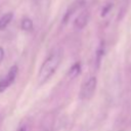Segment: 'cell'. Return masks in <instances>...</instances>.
Segmentation results:
<instances>
[{
    "label": "cell",
    "mask_w": 131,
    "mask_h": 131,
    "mask_svg": "<svg viewBox=\"0 0 131 131\" xmlns=\"http://www.w3.org/2000/svg\"><path fill=\"white\" fill-rule=\"evenodd\" d=\"M63 56V51L61 48H55L49 55L48 57L44 60L42 63L38 76H37V81L38 84H44L46 83L52 75L55 73L57 68L59 67Z\"/></svg>",
    "instance_id": "cell-1"
},
{
    "label": "cell",
    "mask_w": 131,
    "mask_h": 131,
    "mask_svg": "<svg viewBox=\"0 0 131 131\" xmlns=\"http://www.w3.org/2000/svg\"><path fill=\"white\" fill-rule=\"evenodd\" d=\"M96 85H97V79L94 76L89 77L86 81H84L80 89V98L84 100L90 99L95 92Z\"/></svg>",
    "instance_id": "cell-2"
},
{
    "label": "cell",
    "mask_w": 131,
    "mask_h": 131,
    "mask_svg": "<svg viewBox=\"0 0 131 131\" xmlns=\"http://www.w3.org/2000/svg\"><path fill=\"white\" fill-rule=\"evenodd\" d=\"M16 75H17V66H12L9 69L7 75L4 77V79L0 81V92H3L14 82Z\"/></svg>",
    "instance_id": "cell-3"
},
{
    "label": "cell",
    "mask_w": 131,
    "mask_h": 131,
    "mask_svg": "<svg viewBox=\"0 0 131 131\" xmlns=\"http://www.w3.org/2000/svg\"><path fill=\"white\" fill-rule=\"evenodd\" d=\"M89 18H90V13L88 10H84L82 11L81 13L78 14V16L75 18L74 20V26L76 29L78 30H82L86 27V25L88 24L89 21Z\"/></svg>",
    "instance_id": "cell-4"
},
{
    "label": "cell",
    "mask_w": 131,
    "mask_h": 131,
    "mask_svg": "<svg viewBox=\"0 0 131 131\" xmlns=\"http://www.w3.org/2000/svg\"><path fill=\"white\" fill-rule=\"evenodd\" d=\"M13 17V13L12 12H7L5 14H3L0 17V30H4L12 20Z\"/></svg>",
    "instance_id": "cell-5"
},
{
    "label": "cell",
    "mask_w": 131,
    "mask_h": 131,
    "mask_svg": "<svg viewBox=\"0 0 131 131\" xmlns=\"http://www.w3.org/2000/svg\"><path fill=\"white\" fill-rule=\"evenodd\" d=\"M80 71H81V66L79 62H76L71 69H70V72H69V76L71 78H75L77 77L79 74H80Z\"/></svg>",
    "instance_id": "cell-6"
},
{
    "label": "cell",
    "mask_w": 131,
    "mask_h": 131,
    "mask_svg": "<svg viewBox=\"0 0 131 131\" xmlns=\"http://www.w3.org/2000/svg\"><path fill=\"white\" fill-rule=\"evenodd\" d=\"M20 27L24 31H32L33 30V21L30 19V18H24L21 20V24H20Z\"/></svg>",
    "instance_id": "cell-7"
},
{
    "label": "cell",
    "mask_w": 131,
    "mask_h": 131,
    "mask_svg": "<svg viewBox=\"0 0 131 131\" xmlns=\"http://www.w3.org/2000/svg\"><path fill=\"white\" fill-rule=\"evenodd\" d=\"M3 57H4V49L0 47V61L3 59Z\"/></svg>",
    "instance_id": "cell-8"
},
{
    "label": "cell",
    "mask_w": 131,
    "mask_h": 131,
    "mask_svg": "<svg viewBox=\"0 0 131 131\" xmlns=\"http://www.w3.org/2000/svg\"><path fill=\"white\" fill-rule=\"evenodd\" d=\"M18 131H26V129H25V128H24V127H21V128H20V129H19V130H18Z\"/></svg>",
    "instance_id": "cell-9"
}]
</instances>
